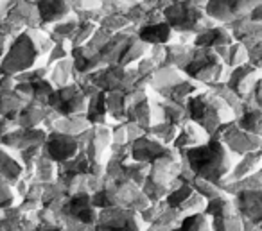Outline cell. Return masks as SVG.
<instances>
[{
	"label": "cell",
	"mask_w": 262,
	"mask_h": 231,
	"mask_svg": "<svg viewBox=\"0 0 262 231\" xmlns=\"http://www.w3.org/2000/svg\"><path fill=\"white\" fill-rule=\"evenodd\" d=\"M38 9L40 26L58 24L72 15V2L70 0H34Z\"/></svg>",
	"instance_id": "cell-12"
},
{
	"label": "cell",
	"mask_w": 262,
	"mask_h": 231,
	"mask_svg": "<svg viewBox=\"0 0 262 231\" xmlns=\"http://www.w3.org/2000/svg\"><path fill=\"white\" fill-rule=\"evenodd\" d=\"M74 72H76V70H74L72 59L70 58L61 59V61H58V63L52 65V72H49V81H51L56 88L67 86V84L72 83V74Z\"/></svg>",
	"instance_id": "cell-21"
},
{
	"label": "cell",
	"mask_w": 262,
	"mask_h": 231,
	"mask_svg": "<svg viewBox=\"0 0 262 231\" xmlns=\"http://www.w3.org/2000/svg\"><path fill=\"white\" fill-rule=\"evenodd\" d=\"M43 151L52 161L61 165V163L70 161V159L79 154L81 144H79V138L74 136V134L61 133V131H52L45 138Z\"/></svg>",
	"instance_id": "cell-9"
},
{
	"label": "cell",
	"mask_w": 262,
	"mask_h": 231,
	"mask_svg": "<svg viewBox=\"0 0 262 231\" xmlns=\"http://www.w3.org/2000/svg\"><path fill=\"white\" fill-rule=\"evenodd\" d=\"M54 40L47 31L38 27L22 29L9 43L4 58L0 61V74L4 76H18L22 72L34 68L40 61V56L51 52Z\"/></svg>",
	"instance_id": "cell-1"
},
{
	"label": "cell",
	"mask_w": 262,
	"mask_h": 231,
	"mask_svg": "<svg viewBox=\"0 0 262 231\" xmlns=\"http://www.w3.org/2000/svg\"><path fill=\"white\" fill-rule=\"evenodd\" d=\"M137 36L144 43L149 45V47H157V45L171 43L172 38H174V31H172V27L165 20H160V22L155 24H142V26H139Z\"/></svg>",
	"instance_id": "cell-14"
},
{
	"label": "cell",
	"mask_w": 262,
	"mask_h": 231,
	"mask_svg": "<svg viewBox=\"0 0 262 231\" xmlns=\"http://www.w3.org/2000/svg\"><path fill=\"white\" fill-rule=\"evenodd\" d=\"M230 43H233V38L230 34L228 27L223 26V24H215V26L201 31L192 40L194 47H200V49H217Z\"/></svg>",
	"instance_id": "cell-16"
},
{
	"label": "cell",
	"mask_w": 262,
	"mask_h": 231,
	"mask_svg": "<svg viewBox=\"0 0 262 231\" xmlns=\"http://www.w3.org/2000/svg\"><path fill=\"white\" fill-rule=\"evenodd\" d=\"M187 169L201 179L223 184L235 163V156L217 138H208L205 144L180 151Z\"/></svg>",
	"instance_id": "cell-2"
},
{
	"label": "cell",
	"mask_w": 262,
	"mask_h": 231,
	"mask_svg": "<svg viewBox=\"0 0 262 231\" xmlns=\"http://www.w3.org/2000/svg\"><path fill=\"white\" fill-rule=\"evenodd\" d=\"M258 169H262V149H257V151H251L244 156H239L223 183L239 181V179H243V177L253 174L255 170H258Z\"/></svg>",
	"instance_id": "cell-17"
},
{
	"label": "cell",
	"mask_w": 262,
	"mask_h": 231,
	"mask_svg": "<svg viewBox=\"0 0 262 231\" xmlns=\"http://www.w3.org/2000/svg\"><path fill=\"white\" fill-rule=\"evenodd\" d=\"M47 106L58 115H79L86 113L88 95L83 91L79 83H70L67 86H59L49 97Z\"/></svg>",
	"instance_id": "cell-7"
},
{
	"label": "cell",
	"mask_w": 262,
	"mask_h": 231,
	"mask_svg": "<svg viewBox=\"0 0 262 231\" xmlns=\"http://www.w3.org/2000/svg\"><path fill=\"white\" fill-rule=\"evenodd\" d=\"M182 72L192 81H198L205 88H208L210 84L225 81L228 68L214 49H200L192 45V52L187 63L182 66Z\"/></svg>",
	"instance_id": "cell-4"
},
{
	"label": "cell",
	"mask_w": 262,
	"mask_h": 231,
	"mask_svg": "<svg viewBox=\"0 0 262 231\" xmlns=\"http://www.w3.org/2000/svg\"><path fill=\"white\" fill-rule=\"evenodd\" d=\"M210 138H217L223 144L228 147V151L232 152L233 156H244L251 151H257V149L262 147V138L257 136L253 133H248L244 131L239 124L235 122V119L230 120V122L223 124Z\"/></svg>",
	"instance_id": "cell-6"
},
{
	"label": "cell",
	"mask_w": 262,
	"mask_h": 231,
	"mask_svg": "<svg viewBox=\"0 0 262 231\" xmlns=\"http://www.w3.org/2000/svg\"><path fill=\"white\" fill-rule=\"evenodd\" d=\"M232 197L233 202H235L237 212H239V215L246 222H253V224L262 222V188L237 192Z\"/></svg>",
	"instance_id": "cell-11"
},
{
	"label": "cell",
	"mask_w": 262,
	"mask_h": 231,
	"mask_svg": "<svg viewBox=\"0 0 262 231\" xmlns=\"http://www.w3.org/2000/svg\"><path fill=\"white\" fill-rule=\"evenodd\" d=\"M262 0H208L205 13L217 24H230L248 16L255 6Z\"/></svg>",
	"instance_id": "cell-8"
},
{
	"label": "cell",
	"mask_w": 262,
	"mask_h": 231,
	"mask_svg": "<svg viewBox=\"0 0 262 231\" xmlns=\"http://www.w3.org/2000/svg\"><path fill=\"white\" fill-rule=\"evenodd\" d=\"M210 138V134L200 127L196 122L192 120H187L185 124H182L178 129V134H176L174 142H172V147L176 151H183V149H190V147H196V145H201Z\"/></svg>",
	"instance_id": "cell-15"
},
{
	"label": "cell",
	"mask_w": 262,
	"mask_h": 231,
	"mask_svg": "<svg viewBox=\"0 0 262 231\" xmlns=\"http://www.w3.org/2000/svg\"><path fill=\"white\" fill-rule=\"evenodd\" d=\"M147 49H149V45L144 43V41L137 36V33L131 34L129 40L126 41V45H124L122 51H120L119 59H117V65H120V66L135 65V63H139L140 59L146 56Z\"/></svg>",
	"instance_id": "cell-18"
},
{
	"label": "cell",
	"mask_w": 262,
	"mask_h": 231,
	"mask_svg": "<svg viewBox=\"0 0 262 231\" xmlns=\"http://www.w3.org/2000/svg\"><path fill=\"white\" fill-rule=\"evenodd\" d=\"M225 26L228 27L233 41H239L244 47H250L251 43L262 40V24L251 20L250 15L243 16L239 20H233L230 24H225Z\"/></svg>",
	"instance_id": "cell-13"
},
{
	"label": "cell",
	"mask_w": 262,
	"mask_h": 231,
	"mask_svg": "<svg viewBox=\"0 0 262 231\" xmlns=\"http://www.w3.org/2000/svg\"><path fill=\"white\" fill-rule=\"evenodd\" d=\"M86 119L92 126L97 124H104L108 120V108H106V91H95L94 95L88 97V106H86Z\"/></svg>",
	"instance_id": "cell-20"
},
{
	"label": "cell",
	"mask_w": 262,
	"mask_h": 231,
	"mask_svg": "<svg viewBox=\"0 0 262 231\" xmlns=\"http://www.w3.org/2000/svg\"><path fill=\"white\" fill-rule=\"evenodd\" d=\"M214 51L217 52V56L223 59V63H225L228 70L248 63V51L239 41H233V43H230V45H223V47H217V49H214Z\"/></svg>",
	"instance_id": "cell-19"
},
{
	"label": "cell",
	"mask_w": 262,
	"mask_h": 231,
	"mask_svg": "<svg viewBox=\"0 0 262 231\" xmlns=\"http://www.w3.org/2000/svg\"><path fill=\"white\" fill-rule=\"evenodd\" d=\"M260 77H262V70H258L257 66L250 65V63H244V65L228 70L225 83L237 97H241L244 101L251 94V90L255 88V84H257V81Z\"/></svg>",
	"instance_id": "cell-10"
},
{
	"label": "cell",
	"mask_w": 262,
	"mask_h": 231,
	"mask_svg": "<svg viewBox=\"0 0 262 231\" xmlns=\"http://www.w3.org/2000/svg\"><path fill=\"white\" fill-rule=\"evenodd\" d=\"M164 20L172 27L174 33L192 36L217 24L205 13L203 8H198L189 2H171L164 9Z\"/></svg>",
	"instance_id": "cell-5"
},
{
	"label": "cell",
	"mask_w": 262,
	"mask_h": 231,
	"mask_svg": "<svg viewBox=\"0 0 262 231\" xmlns=\"http://www.w3.org/2000/svg\"><path fill=\"white\" fill-rule=\"evenodd\" d=\"M185 109L187 115H189V120H192L200 127H203L210 136L223 124L235 119L233 109L215 91H212L210 88L192 95L185 102Z\"/></svg>",
	"instance_id": "cell-3"
},
{
	"label": "cell",
	"mask_w": 262,
	"mask_h": 231,
	"mask_svg": "<svg viewBox=\"0 0 262 231\" xmlns=\"http://www.w3.org/2000/svg\"><path fill=\"white\" fill-rule=\"evenodd\" d=\"M178 231H212L210 217L205 212L185 215L180 222Z\"/></svg>",
	"instance_id": "cell-22"
},
{
	"label": "cell",
	"mask_w": 262,
	"mask_h": 231,
	"mask_svg": "<svg viewBox=\"0 0 262 231\" xmlns=\"http://www.w3.org/2000/svg\"><path fill=\"white\" fill-rule=\"evenodd\" d=\"M250 18L255 20V22H258V24H262V2H258V4L255 6L253 9H251Z\"/></svg>",
	"instance_id": "cell-24"
},
{
	"label": "cell",
	"mask_w": 262,
	"mask_h": 231,
	"mask_svg": "<svg viewBox=\"0 0 262 231\" xmlns=\"http://www.w3.org/2000/svg\"><path fill=\"white\" fill-rule=\"evenodd\" d=\"M15 201V190L8 183L0 181V208H8Z\"/></svg>",
	"instance_id": "cell-23"
}]
</instances>
